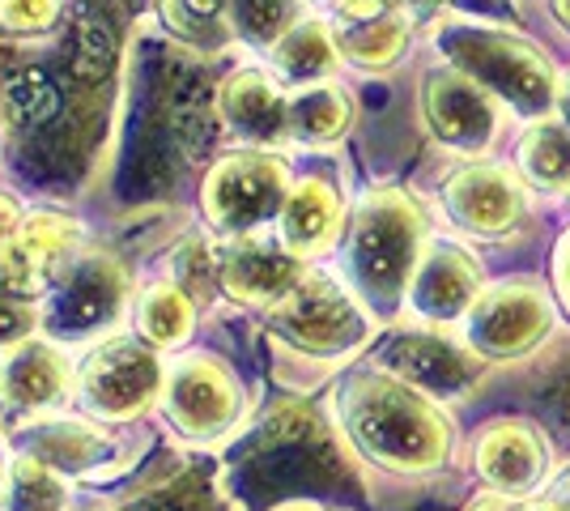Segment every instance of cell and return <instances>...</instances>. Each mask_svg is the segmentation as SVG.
I'll use <instances>...</instances> for the list:
<instances>
[{
    "mask_svg": "<svg viewBox=\"0 0 570 511\" xmlns=\"http://www.w3.org/2000/svg\"><path fill=\"white\" fill-rule=\"evenodd\" d=\"M69 69L90 90L107 86V77L116 73V30L86 0L69 9Z\"/></svg>",
    "mask_w": 570,
    "mask_h": 511,
    "instance_id": "484cf974",
    "label": "cell"
},
{
    "mask_svg": "<svg viewBox=\"0 0 570 511\" xmlns=\"http://www.w3.org/2000/svg\"><path fill=\"white\" fill-rule=\"evenodd\" d=\"M515 167L523 184L546 188V193H567L570 188V128L558 116L532 120L523 128L515 146Z\"/></svg>",
    "mask_w": 570,
    "mask_h": 511,
    "instance_id": "cb8c5ba5",
    "label": "cell"
},
{
    "mask_svg": "<svg viewBox=\"0 0 570 511\" xmlns=\"http://www.w3.org/2000/svg\"><path fill=\"white\" fill-rule=\"evenodd\" d=\"M43 328V294H30L0 277V354L18 350Z\"/></svg>",
    "mask_w": 570,
    "mask_h": 511,
    "instance_id": "f1b7e54d",
    "label": "cell"
},
{
    "mask_svg": "<svg viewBox=\"0 0 570 511\" xmlns=\"http://www.w3.org/2000/svg\"><path fill=\"white\" fill-rule=\"evenodd\" d=\"M443 214L473 239H511L528 218V184L520 170L473 158L443 184Z\"/></svg>",
    "mask_w": 570,
    "mask_h": 511,
    "instance_id": "8fae6325",
    "label": "cell"
},
{
    "mask_svg": "<svg viewBox=\"0 0 570 511\" xmlns=\"http://www.w3.org/2000/svg\"><path fill=\"white\" fill-rule=\"evenodd\" d=\"M167 366L141 337H107L77 366V401L102 422H132L163 401Z\"/></svg>",
    "mask_w": 570,
    "mask_h": 511,
    "instance_id": "52a82bcc",
    "label": "cell"
},
{
    "mask_svg": "<svg viewBox=\"0 0 570 511\" xmlns=\"http://www.w3.org/2000/svg\"><path fill=\"white\" fill-rule=\"evenodd\" d=\"M396 9H401L404 18H413V22H439L443 18V9H448V0H392Z\"/></svg>",
    "mask_w": 570,
    "mask_h": 511,
    "instance_id": "8d00e7d4",
    "label": "cell"
},
{
    "mask_svg": "<svg viewBox=\"0 0 570 511\" xmlns=\"http://www.w3.org/2000/svg\"><path fill=\"white\" fill-rule=\"evenodd\" d=\"M426 218L422 205L404 188H371L362 193L354 214L345 222V277L350 291L366 303L375 320L401 316L409 303V282L417 273V261L426 252Z\"/></svg>",
    "mask_w": 570,
    "mask_h": 511,
    "instance_id": "7a4b0ae2",
    "label": "cell"
},
{
    "mask_svg": "<svg viewBox=\"0 0 570 511\" xmlns=\"http://www.w3.org/2000/svg\"><path fill=\"white\" fill-rule=\"evenodd\" d=\"M81 252V226L69 214H26L13 244L4 252V282L22 286L30 294H48V286L69 268V261Z\"/></svg>",
    "mask_w": 570,
    "mask_h": 511,
    "instance_id": "ac0fdd59",
    "label": "cell"
},
{
    "mask_svg": "<svg viewBox=\"0 0 570 511\" xmlns=\"http://www.w3.org/2000/svg\"><path fill=\"white\" fill-rule=\"evenodd\" d=\"M553 116L570 128V73L558 77V98H553Z\"/></svg>",
    "mask_w": 570,
    "mask_h": 511,
    "instance_id": "f35d334b",
    "label": "cell"
},
{
    "mask_svg": "<svg viewBox=\"0 0 570 511\" xmlns=\"http://www.w3.org/2000/svg\"><path fill=\"white\" fill-rule=\"evenodd\" d=\"M60 107V90L43 65H30L9 81V111L22 124H48Z\"/></svg>",
    "mask_w": 570,
    "mask_h": 511,
    "instance_id": "f546056e",
    "label": "cell"
},
{
    "mask_svg": "<svg viewBox=\"0 0 570 511\" xmlns=\"http://www.w3.org/2000/svg\"><path fill=\"white\" fill-rule=\"evenodd\" d=\"M60 18V0H0V26L9 35H43Z\"/></svg>",
    "mask_w": 570,
    "mask_h": 511,
    "instance_id": "1f68e13d",
    "label": "cell"
},
{
    "mask_svg": "<svg viewBox=\"0 0 570 511\" xmlns=\"http://www.w3.org/2000/svg\"><path fill=\"white\" fill-rule=\"evenodd\" d=\"M0 478H4V461H0Z\"/></svg>",
    "mask_w": 570,
    "mask_h": 511,
    "instance_id": "ee69618b",
    "label": "cell"
},
{
    "mask_svg": "<svg viewBox=\"0 0 570 511\" xmlns=\"http://www.w3.org/2000/svg\"><path fill=\"white\" fill-rule=\"evenodd\" d=\"M163 414L191 443H209L226 435L243 414V384L230 366L214 354H188L167 366Z\"/></svg>",
    "mask_w": 570,
    "mask_h": 511,
    "instance_id": "9c48e42d",
    "label": "cell"
},
{
    "mask_svg": "<svg viewBox=\"0 0 570 511\" xmlns=\"http://www.w3.org/2000/svg\"><path fill=\"white\" fill-rule=\"evenodd\" d=\"M307 277V261H298L282 244H268L261 235L230 239L217 252V282L243 307H273Z\"/></svg>",
    "mask_w": 570,
    "mask_h": 511,
    "instance_id": "2e32d148",
    "label": "cell"
},
{
    "mask_svg": "<svg viewBox=\"0 0 570 511\" xmlns=\"http://www.w3.org/2000/svg\"><path fill=\"white\" fill-rule=\"evenodd\" d=\"M285 128H289V146H336L354 128V98L345 86H336L333 77L303 86V90H289Z\"/></svg>",
    "mask_w": 570,
    "mask_h": 511,
    "instance_id": "44dd1931",
    "label": "cell"
},
{
    "mask_svg": "<svg viewBox=\"0 0 570 511\" xmlns=\"http://www.w3.org/2000/svg\"><path fill=\"white\" fill-rule=\"evenodd\" d=\"M417 107H422V124L434 137V146H443L448 154L481 158V154L499 146L507 107L494 95H485L476 81L448 69V65L422 77Z\"/></svg>",
    "mask_w": 570,
    "mask_h": 511,
    "instance_id": "30bf717a",
    "label": "cell"
},
{
    "mask_svg": "<svg viewBox=\"0 0 570 511\" xmlns=\"http://www.w3.org/2000/svg\"><path fill=\"white\" fill-rule=\"evenodd\" d=\"M69 508V482L60 469L39 456H13L4 461L0 478V511H65Z\"/></svg>",
    "mask_w": 570,
    "mask_h": 511,
    "instance_id": "4316f807",
    "label": "cell"
},
{
    "mask_svg": "<svg viewBox=\"0 0 570 511\" xmlns=\"http://www.w3.org/2000/svg\"><path fill=\"white\" fill-rule=\"evenodd\" d=\"M124 511H226L222 508V499H217L209 487H200L196 478H179V482H170V487H158L141 494V499H132Z\"/></svg>",
    "mask_w": 570,
    "mask_h": 511,
    "instance_id": "4dcf8cb0",
    "label": "cell"
},
{
    "mask_svg": "<svg viewBox=\"0 0 570 511\" xmlns=\"http://www.w3.org/2000/svg\"><path fill=\"white\" fill-rule=\"evenodd\" d=\"M549 499H553L562 511H570V469H567V473H558V478L549 482Z\"/></svg>",
    "mask_w": 570,
    "mask_h": 511,
    "instance_id": "60d3db41",
    "label": "cell"
},
{
    "mask_svg": "<svg viewBox=\"0 0 570 511\" xmlns=\"http://www.w3.org/2000/svg\"><path fill=\"white\" fill-rule=\"evenodd\" d=\"M546 4H549V13H553V22L570 35V0H546Z\"/></svg>",
    "mask_w": 570,
    "mask_h": 511,
    "instance_id": "b9f144b4",
    "label": "cell"
},
{
    "mask_svg": "<svg viewBox=\"0 0 570 511\" xmlns=\"http://www.w3.org/2000/svg\"><path fill=\"white\" fill-rule=\"evenodd\" d=\"M303 18V0H226V30L256 51H273Z\"/></svg>",
    "mask_w": 570,
    "mask_h": 511,
    "instance_id": "83f0119b",
    "label": "cell"
},
{
    "mask_svg": "<svg viewBox=\"0 0 570 511\" xmlns=\"http://www.w3.org/2000/svg\"><path fill=\"white\" fill-rule=\"evenodd\" d=\"M430 39L448 69L476 81L485 95H494L520 120L532 124L553 116L558 69H553L549 51L537 39L520 35L515 26L443 13L430 26Z\"/></svg>",
    "mask_w": 570,
    "mask_h": 511,
    "instance_id": "3957f363",
    "label": "cell"
},
{
    "mask_svg": "<svg viewBox=\"0 0 570 511\" xmlns=\"http://www.w3.org/2000/svg\"><path fill=\"white\" fill-rule=\"evenodd\" d=\"M515 511H562V508H558L549 494H541V499H520V503H515Z\"/></svg>",
    "mask_w": 570,
    "mask_h": 511,
    "instance_id": "7bdbcfd3",
    "label": "cell"
},
{
    "mask_svg": "<svg viewBox=\"0 0 570 511\" xmlns=\"http://www.w3.org/2000/svg\"><path fill=\"white\" fill-rule=\"evenodd\" d=\"M26 435L30 456L48 461L60 473H81L116 452V435H107L98 422L86 417H39L35 426H26Z\"/></svg>",
    "mask_w": 570,
    "mask_h": 511,
    "instance_id": "7402d4cb",
    "label": "cell"
},
{
    "mask_svg": "<svg viewBox=\"0 0 570 511\" xmlns=\"http://www.w3.org/2000/svg\"><path fill=\"white\" fill-rule=\"evenodd\" d=\"M481 291H485V273L473 252L448 239H430L409 282L404 307L426 328H452V324H464Z\"/></svg>",
    "mask_w": 570,
    "mask_h": 511,
    "instance_id": "5bb4252c",
    "label": "cell"
},
{
    "mask_svg": "<svg viewBox=\"0 0 570 511\" xmlns=\"http://www.w3.org/2000/svg\"><path fill=\"white\" fill-rule=\"evenodd\" d=\"M336 9H341V18H375V13L396 9V4L392 0H336Z\"/></svg>",
    "mask_w": 570,
    "mask_h": 511,
    "instance_id": "74e56055",
    "label": "cell"
},
{
    "mask_svg": "<svg viewBox=\"0 0 570 511\" xmlns=\"http://www.w3.org/2000/svg\"><path fill=\"white\" fill-rule=\"evenodd\" d=\"M72 384L77 371L56 341L30 337L18 350L0 354V414L4 422H13V431H26L39 417H48L69 396Z\"/></svg>",
    "mask_w": 570,
    "mask_h": 511,
    "instance_id": "9a60e30c",
    "label": "cell"
},
{
    "mask_svg": "<svg viewBox=\"0 0 570 511\" xmlns=\"http://www.w3.org/2000/svg\"><path fill=\"white\" fill-rule=\"evenodd\" d=\"M128 307V273L111 252H77L43 294V328L51 341H90Z\"/></svg>",
    "mask_w": 570,
    "mask_h": 511,
    "instance_id": "ba28073f",
    "label": "cell"
},
{
    "mask_svg": "<svg viewBox=\"0 0 570 511\" xmlns=\"http://www.w3.org/2000/svg\"><path fill=\"white\" fill-rule=\"evenodd\" d=\"M336 426L357 456L396 478H430L452 461L455 426L448 410L401 375L366 366L336 389Z\"/></svg>",
    "mask_w": 570,
    "mask_h": 511,
    "instance_id": "6da1fadb",
    "label": "cell"
},
{
    "mask_svg": "<svg viewBox=\"0 0 570 511\" xmlns=\"http://www.w3.org/2000/svg\"><path fill=\"white\" fill-rule=\"evenodd\" d=\"M553 298L537 277H502L485 286L473 312L464 316V345L485 363H520L532 358L553 333Z\"/></svg>",
    "mask_w": 570,
    "mask_h": 511,
    "instance_id": "8992f818",
    "label": "cell"
},
{
    "mask_svg": "<svg viewBox=\"0 0 570 511\" xmlns=\"http://www.w3.org/2000/svg\"><path fill=\"white\" fill-rule=\"evenodd\" d=\"M217 120L226 124L235 137H243L252 149H282L289 146V90L264 69H238L230 73L214 95Z\"/></svg>",
    "mask_w": 570,
    "mask_h": 511,
    "instance_id": "e0dca14e",
    "label": "cell"
},
{
    "mask_svg": "<svg viewBox=\"0 0 570 511\" xmlns=\"http://www.w3.org/2000/svg\"><path fill=\"white\" fill-rule=\"evenodd\" d=\"M546 410L562 422V431L570 435V366H562L546 384Z\"/></svg>",
    "mask_w": 570,
    "mask_h": 511,
    "instance_id": "836d02e7",
    "label": "cell"
},
{
    "mask_svg": "<svg viewBox=\"0 0 570 511\" xmlns=\"http://www.w3.org/2000/svg\"><path fill=\"white\" fill-rule=\"evenodd\" d=\"M22 218L26 214L18 209V200L0 193V273H4V252H9V244H13V235H18Z\"/></svg>",
    "mask_w": 570,
    "mask_h": 511,
    "instance_id": "d590c367",
    "label": "cell"
},
{
    "mask_svg": "<svg viewBox=\"0 0 570 511\" xmlns=\"http://www.w3.org/2000/svg\"><path fill=\"white\" fill-rule=\"evenodd\" d=\"M132 316H137V337L149 341L154 350H175L196 328V298L179 282H158L137 294Z\"/></svg>",
    "mask_w": 570,
    "mask_h": 511,
    "instance_id": "d4e9b609",
    "label": "cell"
},
{
    "mask_svg": "<svg viewBox=\"0 0 570 511\" xmlns=\"http://www.w3.org/2000/svg\"><path fill=\"white\" fill-rule=\"evenodd\" d=\"M345 222L350 214H345L341 188L333 179L307 175V179H294V188L285 196L282 218H277V244L294 252L298 261H315L345 235Z\"/></svg>",
    "mask_w": 570,
    "mask_h": 511,
    "instance_id": "d6986e66",
    "label": "cell"
},
{
    "mask_svg": "<svg viewBox=\"0 0 570 511\" xmlns=\"http://www.w3.org/2000/svg\"><path fill=\"white\" fill-rule=\"evenodd\" d=\"M268 333L320 363H345L375 337V316L333 273H311L268 307Z\"/></svg>",
    "mask_w": 570,
    "mask_h": 511,
    "instance_id": "277c9868",
    "label": "cell"
},
{
    "mask_svg": "<svg viewBox=\"0 0 570 511\" xmlns=\"http://www.w3.org/2000/svg\"><path fill=\"white\" fill-rule=\"evenodd\" d=\"M469 511H515V499H507V494H494V490H490V494H481Z\"/></svg>",
    "mask_w": 570,
    "mask_h": 511,
    "instance_id": "ab89813d",
    "label": "cell"
},
{
    "mask_svg": "<svg viewBox=\"0 0 570 511\" xmlns=\"http://www.w3.org/2000/svg\"><path fill=\"white\" fill-rule=\"evenodd\" d=\"M473 464L476 478L494 494H507V499L520 503V499H532L549 482L553 452H549V439L541 435L537 422H528V417H494V422H485L476 431Z\"/></svg>",
    "mask_w": 570,
    "mask_h": 511,
    "instance_id": "4fadbf2b",
    "label": "cell"
},
{
    "mask_svg": "<svg viewBox=\"0 0 570 511\" xmlns=\"http://www.w3.org/2000/svg\"><path fill=\"white\" fill-rule=\"evenodd\" d=\"M448 9L460 18H481V22H520V0H448Z\"/></svg>",
    "mask_w": 570,
    "mask_h": 511,
    "instance_id": "d6a6232c",
    "label": "cell"
},
{
    "mask_svg": "<svg viewBox=\"0 0 570 511\" xmlns=\"http://www.w3.org/2000/svg\"><path fill=\"white\" fill-rule=\"evenodd\" d=\"M383 371L401 375L404 384L422 389L434 401H460V396H476L485 384L490 363L476 358L464 341L443 337L439 328H417V333H396L383 345Z\"/></svg>",
    "mask_w": 570,
    "mask_h": 511,
    "instance_id": "7c38bea8",
    "label": "cell"
},
{
    "mask_svg": "<svg viewBox=\"0 0 570 511\" xmlns=\"http://www.w3.org/2000/svg\"><path fill=\"white\" fill-rule=\"evenodd\" d=\"M268 56H273V77L282 81L285 90H303V86H315V81H328L336 60H341L333 26L320 22V18H303Z\"/></svg>",
    "mask_w": 570,
    "mask_h": 511,
    "instance_id": "603a6c76",
    "label": "cell"
},
{
    "mask_svg": "<svg viewBox=\"0 0 570 511\" xmlns=\"http://www.w3.org/2000/svg\"><path fill=\"white\" fill-rule=\"evenodd\" d=\"M336 51L345 65H354L362 73H387L392 65H401L413 43V18H404L401 9H387L375 18H345L333 26Z\"/></svg>",
    "mask_w": 570,
    "mask_h": 511,
    "instance_id": "ffe728a7",
    "label": "cell"
},
{
    "mask_svg": "<svg viewBox=\"0 0 570 511\" xmlns=\"http://www.w3.org/2000/svg\"><path fill=\"white\" fill-rule=\"evenodd\" d=\"M289 188H294V179H289L282 154L238 149L209 167L205 188H200V209H205L209 230L230 244V239L261 235L268 222L277 226Z\"/></svg>",
    "mask_w": 570,
    "mask_h": 511,
    "instance_id": "5b68a950",
    "label": "cell"
},
{
    "mask_svg": "<svg viewBox=\"0 0 570 511\" xmlns=\"http://www.w3.org/2000/svg\"><path fill=\"white\" fill-rule=\"evenodd\" d=\"M553 291H558V303L570 316V226L562 230V239L553 247Z\"/></svg>",
    "mask_w": 570,
    "mask_h": 511,
    "instance_id": "e575fe53",
    "label": "cell"
}]
</instances>
